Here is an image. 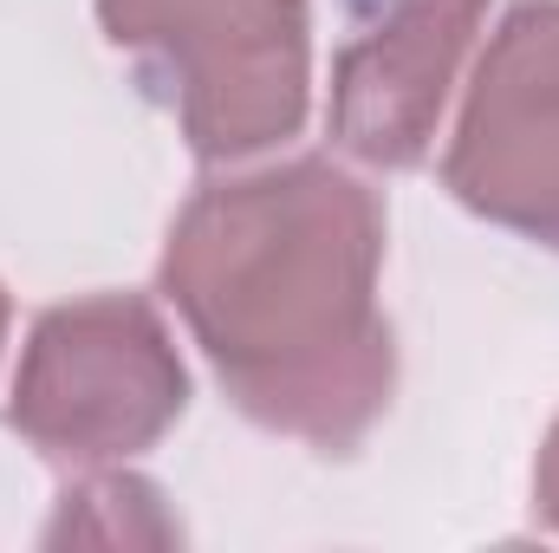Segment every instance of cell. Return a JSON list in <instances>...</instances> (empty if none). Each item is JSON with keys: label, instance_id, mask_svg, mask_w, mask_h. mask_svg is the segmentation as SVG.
<instances>
[{"label": "cell", "instance_id": "3957f363", "mask_svg": "<svg viewBox=\"0 0 559 553\" xmlns=\"http://www.w3.org/2000/svg\"><path fill=\"white\" fill-rule=\"evenodd\" d=\"M189 411V365L143 293L46 306L20 345L7 423L72 469H111L156 449Z\"/></svg>", "mask_w": 559, "mask_h": 553}, {"label": "cell", "instance_id": "5b68a950", "mask_svg": "<svg viewBox=\"0 0 559 553\" xmlns=\"http://www.w3.org/2000/svg\"><path fill=\"white\" fill-rule=\"evenodd\" d=\"M481 20L488 0H378L332 59V143L371 169H417L436 150L442 105Z\"/></svg>", "mask_w": 559, "mask_h": 553}, {"label": "cell", "instance_id": "8992f818", "mask_svg": "<svg viewBox=\"0 0 559 553\" xmlns=\"http://www.w3.org/2000/svg\"><path fill=\"white\" fill-rule=\"evenodd\" d=\"M66 541H105V548H169L182 541V528L163 515V489L143 482L131 469H98L92 482L66 489L59 495V521L46 528V548H66Z\"/></svg>", "mask_w": 559, "mask_h": 553}, {"label": "cell", "instance_id": "7a4b0ae2", "mask_svg": "<svg viewBox=\"0 0 559 553\" xmlns=\"http://www.w3.org/2000/svg\"><path fill=\"white\" fill-rule=\"evenodd\" d=\"M98 26L202 163H248L306 131V0H98Z\"/></svg>", "mask_w": 559, "mask_h": 553}, {"label": "cell", "instance_id": "277c9868", "mask_svg": "<svg viewBox=\"0 0 559 553\" xmlns=\"http://www.w3.org/2000/svg\"><path fill=\"white\" fill-rule=\"evenodd\" d=\"M442 183L468 215L559 255V0H514L495 20Z\"/></svg>", "mask_w": 559, "mask_h": 553}, {"label": "cell", "instance_id": "ba28073f", "mask_svg": "<svg viewBox=\"0 0 559 553\" xmlns=\"http://www.w3.org/2000/svg\"><path fill=\"white\" fill-rule=\"evenodd\" d=\"M7 319H13V299H7V286H0V345H7Z\"/></svg>", "mask_w": 559, "mask_h": 553}, {"label": "cell", "instance_id": "52a82bcc", "mask_svg": "<svg viewBox=\"0 0 559 553\" xmlns=\"http://www.w3.org/2000/svg\"><path fill=\"white\" fill-rule=\"evenodd\" d=\"M534 508L559 534V416H554V430H547V443H540V462H534Z\"/></svg>", "mask_w": 559, "mask_h": 553}, {"label": "cell", "instance_id": "6da1fadb", "mask_svg": "<svg viewBox=\"0 0 559 553\" xmlns=\"http://www.w3.org/2000/svg\"><path fill=\"white\" fill-rule=\"evenodd\" d=\"M378 274L384 202L332 156L202 183L156 261L228 404L319 456H352L397 391Z\"/></svg>", "mask_w": 559, "mask_h": 553}]
</instances>
